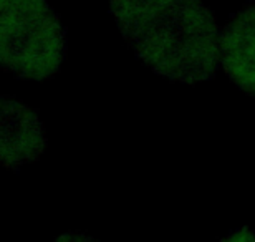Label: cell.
Here are the masks:
<instances>
[{
    "mask_svg": "<svg viewBox=\"0 0 255 242\" xmlns=\"http://www.w3.org/2000/svg\"><path fill=\"white\" fill-rule=\"evenodd\" d=\"M120 33L137 58L169 81L216 78L221 30L202 0H110Z\"/></svg>",
    "mask_w": 255,
    "mask_h": 242,
    "instance_id": "1",
    "label": "cell"
},
{
    "mask_svg": "<svg viewBox=\"0 0 255 242\" xmlns=\"http://www.w3.org/2000/svg\"><path fill=\"white\" fill-rule=\"evenodd\" d=\"M66 56V30L47 0H0V60L18 80H50Z\"/></svg>",
    "mask_w": 255,
    "mask_h": 242,
    "instance_id": "2",
    "label": "cell"
},
{
    "mask_svg": "<svg viewBox=\"0 0 255 242\" xmlns=\"http://www.w3.org/2000/svg\"><path fill=\"white\" fill-rule=\"evenodd\" d=\"M47 148L45 128L32 108L2 98V163L7 169L18 171L23 164L33 163Z\"/></svg>",
    "mask_w": 255,
    "mask_h": 242,
    "instance_id": "3",
    "label": "cell"
},
{
    "mask_svg": "<svg viewBox=\"0 0 255 242\" xmlns=\"http://www.w3.org/2000/svg\"><path fill=\"white\" fill-rule=\"evenodd\" d=\"M221 66L234 85L255 98V5L236 12L222 28Z\"/></svg>",
    "mask_w": 255,
    "mask_h": 242,
    "instance_id": "4",
    "label": "cell"
},
{
    "mask_svg": "<svg viewBox=\"0 0 255 242\" xmlns=\"http://www.w3.org/2000/svg\"><path fill=\"white\" fill-rule=\"evenodd\" d=\"M254 236L249 233V234H241V233H237V234H234V236H231L229 239H252Z\"/></svg>",
    "mask_w": 255,
    "mask_h": 242,
    "instance_id": "5",
    "label": "cell"
}]
</instances>
